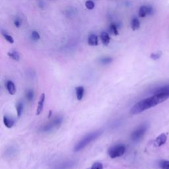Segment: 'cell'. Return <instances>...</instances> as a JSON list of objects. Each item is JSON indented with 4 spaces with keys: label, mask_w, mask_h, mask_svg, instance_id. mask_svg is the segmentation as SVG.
<instances>
[{
    "label": "cell",
    "mask_w": 169,
    "mask_h": 169,
    "mask_svg": "<svg viewBox=\"0 0 169 169\" xmlns=\"http://www.w3.org/2000/svg\"><path fill=\"white\" fill-rule=\"evenodd\" d=\"M160 168L161 169H169V161L166 160H161L158 163Z\"/></svg>",
    "instance_id": "44dd1931"
},
{
    "label": "cell",
    "mask_w": 169,
    "mask_h": 169,
    "mask_svg": "<svg viewBox=\"0 0 169 169\" xmlns=\"http://www.w3.org/2000/svg\"><path fill=\"white\" fill-rule=\"evenodd\" d=\"M14 25L17 28H19L20 27H21V20L18 18H16V19H15V21H14Z\"/></svg>",
    "instance_id": "83f0119b"
},
{
    "label": "cell",
    "mask_w": 169,
    "mask_h": 169,
    "mask_svg": "<svg viewBox=\"0 0 169 169\" xmlns=\"http://www.w3.org/2000/svg\"><path fill=\"white\" fill-rule=\"evenodd\" d=\"M126 146L123 144H117L110 147L108 151V155L111 158L120 157L126 152Z\"/></svg>",
    "instance_id": "277c9868"
},
{
    "label": "cell",
    "mask_w": 169,
    "mask_h": 169,
    "mask_svg": "<svg viewBox=\"0 0 169 169\" xmlns=\"http://www.w3.org/2000/svg\"><path fill=\"white\" fill-rule=\"evenodd\" d=\"M87 42H88V44H89V46H97L98 44V36H97V35H95L94 34H90V36L88 37Z\"/></svg>",
    "instance_id": "7c38bea8"
},
{
    "label": "cell",
    "mask_w": 169,
    "mask_h": 169,
    "mask_svg": "<svg viewBox=\"0 0 169 169\" xmlns=\"http://www.w3.org/2000/svg\"><path fill=\"white\" fill-rule=\"evenodd\" d=\"M100 38L103 45H104V46H108V45L109 44L110 41V37L108 32L105 31L102 32V33L100 34Z\"/></svg>",
    "instance_id": "8fae6325"
},
{
    "label": "cell",
    "mask_w": 169,
    "mask_h": 169,
    "mask_svg": "<svg viewBox=\"0 0 169 169\" xmlns=\"http://www.w3.org/2000/svg\"><path fill=\"white\" fill-rule=\"evenodd\" d=\"M52 116V111H50V112H49V116H48V118H50V116Z\"/></svg>",
    "instance_id": "f546056e"
},
{
    "label": "cell",
    "mask_w": 169,
    "mask_h": 169,
    "mask_svg": "<svg viewBox=\"0 0 169 169\" xmlns=\"http://www.w3.org/2000/svg\"><path fill=\"white\" fill-rule=\"evenodd\" d=\"M8 56L11 58L12 60H15V61H19L20 60V55L18 52L15 51V50H11V51L7 53Z\"/></svg>",
    "instance_id": "2e32d148"
},
{
    "label": "cell",
    "mask_w": 169,
    "mask_h": 169,
    "mask_svg": "<svg viewBox=\"0 0 169 169\" xmlns=\"http://www.w3.org/2000/svg\"><path fill=\"white\" fill-rule=\"evenodd\" d=\"M161 52H154L150 55V58L153 60H157L161 57Z\"/></svg>",
    "instance_id": "4316f807"
},
{
    "label": "cell",
    "mask_w": 169,
    "mask_h": 169,
    "mask_svg": "<svg viewBox=\"0 0 169 169\" xmlns=\"http://www.w3.org/2000/svg\"><path fill=\"white\" fill-rule=\"evenodd\" d=\"M63 122V118L60 116H57L52 118L51 120H50L48 122H47L41 126L40 128V131L43 133L50 132L55 129H59L61 126Z\"/></svg>",
    "instance_id": "3957f363"
},
{
    "label": "cell",
    "mask_w": 169,
    "mask_h": 169,
    "mask_svg": "<svg viewBox=\"0 0 169 169\" xmlns=\"http://www.w3.org/2000/svg\"><path fill=\"white\" fill-rule=\"evenodd\" d=\"M3 122H4L5 126L7 127V128H9V129L13 127V126L15 125V121L14 119L7 116L6 115L4 116Z\"/></svg>",
    "instance_id": "9c48e42d"
},
{
    "label": "cell",
    "mask_w": 169,
    "mask_h": 169,
    "mask_svg": "<svg viewBox=\"0 0 169 169\" xmlns=\"http://www.w3.org/2000/svg\"><path fill=\"white\" fill-rule=\"evenodd\" d=\"M139 17L141 18H144L147 15H148V10H147V6H142L139 9L138 13Z\"/></svg>",
    "instance_id": "5bb4252c"
},
{
    "label": "cell",
    "mask_w": 169,
    "mask_h": 169,
    "mask_svg": "<svg viewBox=\"0 0 169 169\" xmlns=\"http://www.w3.org/2000/svg\"><path fill=\"white\" fill-rule=\"evenodd\" d=\"M16 110L17 116L20 117L22 114V111H23V104L21 101H19L17 102L16 104Z\"/></svg>",
    "instance_id": "ac0fdd59"
},
{
    "label": "cell",
    "mask_w": 169,
    "mask_h": 169,
    "mask_svg": "<svg viewBox=\"0 0 169 169\" xmlns=\"http://www.w3.org/2000/svg\"><path fill=\"white\" fill-rule=\"evenodd\" d=\"M163 92L169 93V85H165V86H163V87H158L157 88V89H155L153 91V94L156 95V94H158V93H161Z\"/></svg>",
    "instance_id": "e0dca14e"
},
{
    "label": "cell",
    "mask_w": 169,
    "mask_h": 169,
    "mask_svg": "<svg viewBox=\"0 0 169 169\" xmlns=\"http://www.w3.org/2000/svg\"><path fill=\"white\" fill-rule=\"evenodd\" d=\"M131 27L133 31H137L140 28V21L137 18L134 17L131 22Z\"/></svg>",
    "instance_id": "9a60e30c"
},
{
    "label": "cell",
    "mask_w": 169,
    "mask_h": 169,
    "mask_svg": "<svg viewBox=\"0 0 169 169\" xmlns=\"http://www.w3.org/2000/svg\"><path fill=\"white\" fill-rule=\"evenodd\" d=\"M102 133V130H96L94 132L88 133L85 136H84L81 140L78 142L74 148V151L75 152H78V151H81L85 147L90 144V143L94 142L100 137Z\"/></svg>",
    "instance_id": "7a4b0ae2"
},
{
    "label": "cell",
    "mask_w": 169,
    "mask_h": 169,
    "mask_svg": "<svg viewBox=\"0 0 169 169\" xmlns=\"http://www.w3.org/2000/svg\"><path fill=\"white\" fill-rule=\"evenodd\" d=\"M169 98V93L163 92L153 95V97L143 99L133 106L130 110L132 114H138L149 108L155 107L160 103L165 101Z\"/></svg>",
    "instance_id": "6da1fadb"
},
{
    "label": "cell",
    "mask_w": 169,
    "mask_h": 169,
    "mask_svg": "<svg viewBox=\"0 0 169 169\" xmlns=\"http://www.w3.org/2000/svg\"><path fill=\"white\" fill-rule=\"evenodd\" d=\"M2 35H3L4 39H6L7 42H9L10 44H13L14 43V39L13 38L11 35H9L7 33H5V32H2Z\"/></svg>",
    "instance_id": "603a6c76"
},
{
    "label": "cell",
    "mask_w": 169,
    "mask_h": 169,
    "mask_svg": "<svg viewBox=\"0 0 169 169\" xmlns=\"http://www.w3.org/2000/svg\"><path fill=\"white\" fill-rule=\"evenodd\" d=\"M6 89L11 95H14L16 93V87L12 81L8 80L6 82Z\"/></svg>",
    "instance_id": "30bf717a"
},
{
    "label": "cell",
    "mask_w": 169,
    "mask_h": 169,
    "mask_svg": "<svg viewBox=\"0 0 169 169\" xmlns=\"http://www.w3.org/2000/svg\"><path fill=\"white\" fill-rule=\"evenodd\" d=\"M110 32L114 35V36H118V34H119L118 27L115 23H112L110 25Z\"/></svg>",
    "instance_id": "d6986e66"
},
{
    "label": "cell",
    "mask_w": 169,
    "mask_h": 169,
    "mask_svg": "<svg viewBox=\"0 0 169 169\" xmlns=\"http://www.w3.org/2000/svg\"><path fill=\"white\" fill-rule=\"evenodd\" d=\"M44 102H45V94L44 93H42L39 98V102H38V105H37V108L36 110V115H40L42 113V110H43L44 109Z\"/></svg>",
    "instance_id": "52a82bcc"
},
{
    "label": "cell",
    "mask_w": 169,
    "mask_h": 169,
    "mask_svg": "<svg viewBox=\"0 0 169 169\" xmlns=\"http://www.w3.org/2000/svg\"><path fill=\"white\" fill-rule=\"evenodd\" d=\"M76 165V161H66L58 163L55 165L52 169H72L75 167Z\"/></svg>",
    "instance_id": "8992f818"
},
{
    "label": "cell",
    "mask_w": 169,
    "mask_h": 169,
    "mask_svg": "<svg viewBox=\"0 0 169 169\" xmlns=\"http://www.w3.org/2000/svg\"><path fill=\"white\" fill-rule=\"evenodd\" d=\"M103 165L102 163L100 162H96L93 164V165L90 166V168H88L87 169H103Z\"/></svg>",
    "instance_id": "cb8c5ba5"
},
{
    "label": "cell",
    "mask_w": 169,
    "mask_h": 169,
    "mask_svg": "<svg viewBox=\"0 0 169 169\" xmlns=\"http://www.w3.org/2000/svg\"><path fill=\"white\" fill-rule=\"evenodd\" d=\"M112 60H113L112 58L104 57V58H102L100 59V62L103 65H107V64H110V63L112 62Z\"/></svg>",
    "instance_id": "7402d4cb"
},
{
    "label": "cell",
    "mask_w": 169,
    "mask_h": 169,
    "mask_svg": "<svg viewBox=\"0 0 169 169\" xmlns=\"http://www.w3.org/2000/svg\"><path fill=\"white\" fill-rule=\"evenodd\" d=\"M34 91L32 89H28L25 93V97H26L28 101H32L34 98Z\"/></svg>",
    "instance_id": "ffe728a7"
},
{
    "label": "cell",
    "mask_w": 169,
    "mask_h": 169,
    "mask_svg": "<svg viewBox=\"0 0 169 169\" xmlns=\"http://www.w3.org/2000/svg\"><path fill=\"white\" fill-rule=\"evenodd\" d=\"M147 126L146 124H142L139 126L131 134V139L133 142H137L143 137L146 132Z\"/></svg>",
    "instance_id": "5b68a950"
},
{
    "label": "cell",
    "mask_w": 169,
    "mask_h": 169,
    "mask_svg": "<svg viewBox=\"0 0 169 169\" xmlns=\"http://www.w3.org/2000/svg\"><path fill=\"white\" fill-rule=\"evenodd\" d=\"M166 140H167V136H166V135L165 134V133H162V134L159 135L156 138L155 142H154V144H155V146H157V147H161V146L165 144Z\"/></svg>",
    "instance_id": "ba28073f"
},
{
    "label": "cell",
    "mask_w": 169,
    "mask_h": 169,
    "mask_svg": "<svg viewBox=\"0 0 169 169\" xmlns=\"http://www.w3.org/2000/svg\"><path fill=\"white\" fill-rule=\"evenodd\" d=\"M147 10H148V15H152L154 13V9L153 8V7L151 6H148Z\"/></svg>",
    "instance_id": "f1b7e54d"
},
{
    "label": "cell",
    "mask_w": 169,
    "mask_h": 169,
    "mask_svg": "<svg viewBox=\"0 0 169 169\" xmlns=\"http://www.w3.org/2000/svg\"><path fill=\"white\" fill-rule=\"evenodd\" d=\"M75 93H76L77 99L78 100H81L84 96L85 89L83 86H79L75 87Z\"/></svg>",
    "instance_id": "4fadbf2b"
},
{
    "label": "cell",
    "mask_w": 169,
    "mask_h": 169,
    "mask_svg": "<svg viewBox=\"0 0 169 169\" xmlns=\"http://www.w3.org/2000/svg\"><path fill=\"white\" fill-rule=\"evenodd\" d=\"M85 7L86 8L89 10H93L95 8V5L94 4V2L91 0H87V1L85 2Z\"/></svg>",
    "instance_id": "d4e9b609"
},
{
    "label": "cell",
    "mask_w": 169,
    "mask_h": 169,
    "mask_svg": "<svg viewBox=\"0 0 169 169\" xmlns=\"http://www.w3.org/2000/svg\"><path fill=\"white\" fill-rule=\"evenodd\" d=\"M31 38L32 39L34 40V41H38V40H40V36L39 32L36 31H33L31 33Z\"/></svg>",
    "instance_id": "484cf974"
}]
</instances>
